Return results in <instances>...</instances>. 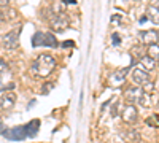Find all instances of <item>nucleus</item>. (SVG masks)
Segmentation results:
<instances>
[{
  "instance_id": "23",
  "label": "nucleus",
  "mask_w": 159,
  "mask_h": 143,
  "mask_svg": "<svg viewBox=\"0 0 159 143\" xmlns=\"http://www.w3.org/2000/svg\"><path fill=\"white\" fill-rule=\"evenodd\" d=\"M116 114H118V103H115V105H113V108H111V116L115 118Z\"/></svg>"
},
{
  "instance_id": "29",
  "label": "nucleus",
  "mask_w": 159,
  "mask_h": 143,
  "mask_svg": "<svg viewBox=\"0 0 159 143\" xmlns=\"http://www.w3.org/2000/svg\"><path fill=\"white\" fill-rule=\"evenodd\" d=\"M157 116H159V111H157Z\"/></svg>"
},
{
  "instance_id": "19",
  "label": "nucleus",
  "mask_w": 159,
  "mask_h": 143,
  "mask_svg": "<svg viewBox=\"0 0 159 143\" xmlns=\"http://www.w3.org/2000/svg\"><path fill=\"white\" fill-rule=\"evenodd\" d=\"M8 64L3 60V59H0V76H3L5 73H8Z\"/></svg>"
},
{
  "instance_id": "26",
  "label": "nucleus",
  "mask_w": 159,
  "mask_h": 143,
  "mask_svg": "<svg viewBox=\"0 0 159 143\" xmlns=\"http://www.w3.org/2000/svg\"><path fill=\"white\" fill-rule=\"evenodd\" d=\"M61 2H64V3H70V5H75V3H76V0H61Z\"/></svg>"
},
{
  "instance_id": "11",
  "label": "nucleus",
  "mask_w": 159,
  "mask_h": 143,
  "mask_svg": "<svg viewBox=\"0 0 159 143\" xmlns=\"http://www.w3.org/2000/svg\"><path fill=\"white\" fill-rule=\"evenodd\" d=\"M127 72H129V69L124 67V69H119V70H116L115 73H111V76H110V84H111V86H119V84H123V83L126 81Z\"/></svg>"
},
{
  "instance_id": "16",
  "label": "nucleus",
  "mask_w": 159,
  "mask_h": 143,
  "mask_svg": "<svg viewBox=\"0 0 159 143\" xmlns=\"http://www.w3.org/2000/svg\"><path fill=\"white\" fill-rule=\"evenodd\" d=\"M145 123H147V126H150V127L157 129V127H159V116H157V113H154V114L148 116V118L145 119Z\"/></svg>"
},
{
  "instance_id": "4",
  "label": "nucleus",
  "mask_w": 159,
  "mask_h": 143,
  "mask_svg": "<svg viewBox=\"0 0 159 143\" xmlns=\"http://www.w3.org/2000/svg\"><path fill=\"white\" fill-rule=\"evenodd\" d=\"M48 22H49V29L52 32H64V30H67L69 24H70L69 16L65 15V13H54V15L48 19Z\"/></svg>"
},
{
  "instance_id": "2",
  "label": "nucleus",
  "mask_w": 159,
  "mask_h": 143,
  "mask_svg": "<svg viewBox=\"0 0 159 143\" xmlns=\"http://www.w3.org/2000/svg\"><path fill=\"white\" fill-rule=\"evenodd\" d=\"M38 129H40V121L38 119H32V121H29L27 124H24V126L7 129L2 135L7 140L19 141V140H24V138H27V137H35L37 132H38Z\"/></svg>"
},
{
  "instance_id": "12",
  "label": "nucleus",
  "mask_w": 159,
  "mask_h": 143,
  "mask_svg": "<svg viewBox=\"0 0 159 143\" xmlns=\"http://www.w3.org/2000/svg\"><path fill=\"white\" fill-rule=\"evenodd\" d=\"M147 16H148V19H151L154 24H159V5H151V7H148Z\"/></svg>"
},
{
  "instance_id": "10",
  "label": "nucleus",
  "mask_w": 159,
  "mask_h": 143,
  "mask_svg": "<svg viewBox=\"0 0 159 143\" xmlns=\"http://www.w3.org/2000/svg\"><path fill=\"white\" fill-rule=\"evenodd\" d=\"M15 103H16V94L13 91H8L0 97V108L2 110H11L15 107Z\"/></svg>"
},
{
  "instance_id": "13",
  "label": "nucleus",
  "mask_w": 159,
  "mask_h": 143,
  "mask_svg": "<svg viewBox=\"0 0 159 143\" xmlns=\"http://www.w3.org/2000/svg\"><path fill=\"white\" fill-rule=\"evenodd\" d=\"M147 56L151 57L154 62H159V45H151V46H148Z\"/></svg>"
},
{
  "instance_id": "6",
  "label": "nucleus",
  "mask_w": 159,
  "mask_h": 143,
  "mask_svg": "<svg viewBox=\"0 0 159 143\" xmlns=\"http://www.w3.org/2000/svg\"><path fill=\"white\" fill-rule=\"evenodd\" d=\"M2 45L7 51H13L16 49L18 45H19V29H15V30H10L2 40Z\"/></svg>"
},
{
  "instance_id": "18",
  "label": "nucleus",
  "mask_w": 159,
  "mask_h": 143,
  "mask_svg": "<svg viewBox=\"0 0 159 143\" xmlns=\"http://www.w3.org/2000/svg\"><path fill=\"white\" fill-rule=\"evenodd\" d=\"M142 89H143L145 94H153V91H154V83H151V81L145 83V84L142 86Z\"/></svg>"
},
{
  "instance_id": "7",
  "label": "nucleus",
  "mask_w": 159,
  "mask_h": 143,
  "mask_svg": "<svg viewBox=\"0 0 159 143\" xmlns=\"http://www.w3.org/2000/svg\"><path fill=\"white\" fill-rule=\"evenodd\" d=\"M130 76H132V81H134L137 86H143L145 83H148V81H150V75H148V72L145 70L142 65H140V67H135L134 70H132Z\"/></svg>"
},
{
  "instance_id": "5",
  "label": "nucleus",
  "mask_w": 159,
  "mask_h": 143,
  "mask_svg": "<svg viewBox=\"0 0 159 143\" xmlns=\"http://www.w3.org/2000/svg\"><path fill=\"white\" fill-rule=\"evenodd\" d=\"M142 96H143L142 86H130V87H127L124 91V94H123V97H124L127 105H135V103H139Z\"/></svg>"
},
{
  "instance_id": "20",
  "label": "nucleus",
  "mask_w": 159,
  "mask_h": 143,
  "mask_svg": "<svg viewBox=\"0 0 159 143\" xmlns=\"http://www.w3.org/2000/svg\"><path fill=\"white\" fill-rule=\"evenodd\" d=\"M121 22H123V16L121 15H113L111 16V24L113 25H121Z\"/></svg>"
},
{
  "instance_id": "21",
  "label": "nucleus",
  "mask_w": 159,
  "mask_h": 143,
  "mask_svg": "<svg viewBox=\"0 0 159 143\" xmlns=\"http://www.w3.org/2000/svg\"><path fill=\"white\" fill-rule=\"evenodd\" d=\"M111 42H113V45H119V43H121V40H119V35H118V34H113V35H111Z\"/></svg>"
},
{
  "instance_id": "28",
  "label": "nucleus",
  "mask_w": 159,
  "mask_h": 143,
  "mask_svg": "<svg viewBox=\"0 0 159 143\" xmlns=\"http://www.w3.org/2000/svg\"><path fill=\"white\" fill-rule=\"evenodd\" d=\"M147 19H148V16H142V18H140V22H145Z\"/></svg>"
},
{
  "instance_id": "3",
  "label": "nucleus",
  "mask_w": 159,
  "mask_h": 143,
  "mask_svg": "<svg viewBox=\"0 0 159 143\" xmlns=\"http://www.w3.org/2000/svg\"><path fill=\"white\" fill-rule=\"evenodd\" d=\"M57 40L51 32H35L32 37V46H49V48H57Z\"/></svg>"
},
{
  "instance_id": "25",
  "label": "nucleus",
  "mask_w": 159,
  "mask_h": 143,
  "mask_svg": "<svg viewBox=\"0 0 159 143\" xmlns=\"http://www.w3.org/2000/svg\"><path fill=\"white\" fill-rule=\"evenodd\" d=\"M3 22H5V13L0 11V24H3Z\"/></svg>"
},
{
  "instance_id": "27",
  "label": "nucleus",
  "mask_w": 159,
  "mask_h": 143,
  "mask_svg": "<svg viewBox=\"0 0 159 143\" xmlns=\"http://www.w3.org/2000/svg\"><path fill=\"white\" fill-rule=\"evenodd\" d=\"M5 131H7V129H5V127H3V124H0V134H3V132H5Z\"/></svg>"
},
{
  "instance_id": "24",
  "label": "nucleus",
  "mask_w": 159,
  "mask_h": 143,
  "mask_svg": "<svg viewBox=\"0 0 159 143\" xmlns=\"http://www.w3.org/2000/svg\"><path fill=\"white\" fill-rule=\"evenodd\" d=\"M11 0H0V8H3V7H8L10 5Z\"/></svg>"
},
{
  "instance_id": "1",
  "label": "nucleus",
  "mask_w": 159,
  "mask_h": 143,
  "mask_svg": "<svg viewBox=\"0 0 159 143\" xmlns=\"http://www.w3.org/2000/svg\"><path fill=\"white\" fill-rule=\"evenodd\" d=\"M56 59L52 57L51 54H40L30 67V75H34L35 78H48L56 69Z\"/></svg>"
},
{
  "instance_id": "15",
  "label": "nucleus",
  "mask_w": 159,
  "mask_h": 143,
  "mask_svg": "<svg viewBox=\"0 0 159 143\" xmlns=\"http://www.w3.org/2000/svg\"><path fill=\"white\" fill-rule=\"evenodd\" d=\"M147 54H143L142 53V48L140 46H134L130 49V57H132V60H142Z\"/></svg>"
},
{
  "instance_id": "8",
  "label": "nucleus",
  "mask_w": 159,
  "mask_h": 143,
  "mask_svg": "<svg viewBox=\"0 0 159 143\" xmlns=\"http://www.w3.org/2000/svg\"><path fill=\"white\" fill-rule=\"evenodd\" d=\"M139 38H140V42L143 45H147V46H151V45H157V40H159V34L153 29L150 30H142L139 34Z\"/></svg>"
},
{
  "instance_id": "22",
  "label": "nucleus",
  "mask_w": 159,
  "mask_h": 143,
  "mask_svg": "<svg viewBox=\"0 0 159 143\" xmlns=\"http://www.w3.org/2000/svg\"><path fill=\"white\" fill-rule=\"evenodd\" d=\"M61 46H62V48H73V46H75V42H72V40H69V42H64Z\"/></svg>"
},
{
  "instance_id": "14",
  "label": "nucleus",
  "mask_w": 159,
  "mask_h": 143,
  "mask_svg": "<svg viewBox=\"0 0 159 143\" xmlns=\"http://www.w3.org/2000/svg\"><path fill=\"white\" fill-rule=\"evenodd\" d=\"M140 65L147 70V72H150V70H153L154 67H156V62L151 59V57H148V56H145L142 60H140Z\"/></svg>"
},
{
  "instance_id": "9",
  "label": "nucleus",
  "mask_w": 159,
  "mask_h": 143,
  "mask_svg": "<svg viewBox=\"0 0 159 143\" xmlns=\"http://www.w3.org/2000/svg\"><path fill=\"white\" fill-rule=\"evenodd\" d=\"M121 118L126 124H134L139 118V113H137V107L135 105H127L123 108L121 111Z\"/></svg>"
},
{
  "instance_id": "17",
  "label": "nucleus",
  "mask_w": 159,
  "mask_h": 143,
  "mask_svg": "<svg viewBox=\"0 0 159 143\" xmlns=\"http://www.w3.org/2000/svg\"><path fill=\"white\" fill-rule=\"evenodd\" d=\"M3 13H5V21H11V19H16L18 18V11L15 8H8Z\"/></svg>"
}]
</instances>
